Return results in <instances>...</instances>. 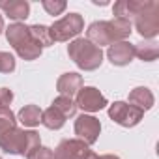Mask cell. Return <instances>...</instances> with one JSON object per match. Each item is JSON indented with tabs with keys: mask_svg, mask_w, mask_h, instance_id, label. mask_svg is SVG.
<instances>
[{
	"mask_svg": "<svg viewBox=\"0 0 159 159\" xmlns=\"http://www.w3.org/2000/svg\"><path fill=\"white\" fill-rule=\"evenodd\" d=\"M13 101V92L10 88H0V107H10Z\"/></svg>",
	"mask_w": 159,
	"mask_h": 159,
	"instance_id": "obj_25",
	"label": "cell"
},
{
	"mask_svg": "<svg viewBox=\"0 0 159 159\" xmlns=\"http://www.w3.org/2000/svg\"><path fill=\"white\" fill-rule=\"evenodd\" d=\"M86 39L99 49L103 45H112L114 38H112V30H111L109 21H94L86 30Z\"/></svg>",
	"mask_w": 159,
	"mask_h": 159,
	"instance_id": "obj_10",
	"label": "cell"
},
{
	"mask_svg": "<svg viewBox=\"0 0 159 159\" xmlns=\"http://www.w3.org/2000/svg\"><path fill=\"white\" fill-rule=\"evenodd\" d=\"M41 6H43V10H45L49 15H60V13L67 8V4L64 2V0H43Z\"/></svg>",
	"mask_w": 159,
	"mask_h": 159,
	"instance_id": "obj_22",
	"label": "cell"
},
{
	"mask_svg": "<svg viewBox=\"0 0 159 159\" xmlns=\"http://www.w3.org/2000/svg\"><path fill=\"white\" fill-rule=\"evenodd\" d=\"M26 159H54V152L47 146H39L38 150H34Z\"/></svg>",
	"mask_w": 159,
	"mask_h": 159,
	"instance_id": "obj_24",
	"label": "cell"
},
{
	"mask_svg": "<svg viewBox=\"0 0 159 159\" xmlns=\"http://www.w3.org/2000/svg\"><path fill=\"white\" fill-rule=\"evenodd\" d=\"M15 71V58L10 52L0 51V73H11Z\"/></svg>",
	"mask_w": 159,
	"mask_h": 159,
	"instance_id": "obj_23",
	"label": "cell"
},
{
	"mask_svg": "<svg viewBox=\"0 0 159 159\" xmlns=\"http://www.w3.org/2000/svg\"><path fill=\"white\" fill-rule=\"evenodd\" d=\"M88 152V144L81 139H64L54 150V159H84Z\"/></svg>",
	"mask_w": 159,
	"mask_h": 159,
	"instance_id": "obj_9",
	"label": "cell"
},
{
	"mask_svg": "<svg viewBox=\"0 0 159 159\" xmlns=\"http://www.w3.org/2000/svg\"><path fill=\"white\" fill-rule=\"evenodd\" d=\"M153 94H152V90L150 88H146V86H137V88H133L131 92H129V103L131 105H135V107H139L140 111H148V109H152L153 107Z\"/></svg>",
	"mask_w": 159,
	"mask_h": 159,
	"instance_id": "obj_14",
	"label": "cell"
},
{
	"mask_svg": "<svg viewBox=\"0 0 159 159\" xmlns=\"http://www.w3.org/2000/svg\"><path fill=\"white\" fill-rule=\"evenodd\" d=\"M75 105L83 109L84 112H98L107 107V98L94 86H84L77 92V101Z\"/></svg>",
	"mask_w": 159,
	"mask_h": 159,
	"instance_id": "obj_8",
	"label": "cell"
},
{
	"mask_svg": "<svg viewBox=\"0 0 159 159\" xmlns=\"http://www.w3.org/2000/svg\"><path fill=\"white\" fill-rule=\"evenodd\" d=\"M114 17H125L135 21L137 32L144 39H152L159 34V2L153 0H120L112 8Z\"/></svg>",
	"mask_w": 159,
	"mask_h": 159,
	"instance_id": "obj_1",
	"label": "cell"
},
{
	"mask_svg": "<svg viewBox=\"0 0 159 159\" xmlns=\"http://www.w3.org/2000/svg\"><path fill=\"white\" fill-rule=\"evenodd\" d=\"M6 39L13 47V51L23 58V60H36L41 56V47L34 41V38L28 32V26L23 23H13L6 28Z\"/></svg>",
	"mask_w": 159,
	"mask_h": 159,
	"instance_id": "obj_2",
	"label": "cell"
},
{
	"mask_svg": "<svg viewBox=\"0 0 159 159\" xmlns=\"http://www.w3.org/2000/svg\"><path fill=\"white\" fill-rule=\"evenodd\" d=\"M0 10L10 19H15V21H23L30 15V4L26 0H10V2L0 0Z\"/></svg>",
	"mask_w": 159,
	"mask_h": 159,
	"instance_id": "obj_13",
	"label": "cell"
},
{
	"mask_svg": "<svg viewBox=\"0 0 159 159\" xmlns=\"http://www.w3.org/2000/svg\"><path fill=\"white\" fill-rule=\"evenodd\" d=\"M41 124L47 127V129H60L64 124H66V116L58 111V109H54L52 105L47 109V111H43V114H41Z\"/></svg>",
	"mask_w": 159,
	"mask_h": 159,
	"instance_id": "obj_17",
	"label": "cell"
},
{
	"mask_svg": "<svg viewBox=\"0 0 159 159\" xmlns=\"http://www.w3.org/2000/svg\"><path fill=\"white\" fill-rule=\"evenodd\" d=\"M52 107L58 109V111L66 116V120L71 118V116H75V112H77V105H75V101H73L71 98H67V96H58V98L52 101Z\"/></svg>",
	"mask_w": 159,
	"mask_h": 159,
	"instance_id": "obj_21",
	"label": "cell"
},
{
	"mask_svg": "<svg viewBox=\"0 0 159 159\" xmlns=\"http://www.w3.org/2000/svg\"><path fill=\"white\" fill-rule=\"evenodd\" d=\"M67 56L84 71H94L103 64V51L86 38H77L67 45Z\"/></svg>",
	"mask_w": 159,
	"mask_h": 159,
	"instance_id": "obj_4",
	"label": "cell"
},
{
	"mask_svg": "<svg viewBox=\"0 0 159 159\" xmlns=\"http://www.w3.org/2000/svg\"><path fill=\"white\" fill-rule=\"evenodd\" d=\"M28 32H30V36L34 38V41H36L41 49L52 45V39H51V36H49V26H45V25H30V26H28Z\"/></svg>",
	"mask_w": 159,
	"mask_h": 159,
	"instance_id": "obj_19",
	"label": "cell"
},
{
	"mask_svg": "<svg viewBox=\"0 0 159 159\" xmlns=\"http://www.w3.org/2000/svg\"><path fill=\"white\" fill-rule=\"evenodd\" d=\"M101 159H120V157L114 153H105V155H101Z\"/></svg>",
	"mask_w": 159,
	"mask_h": 159,
	"instance_id": "obj_27",
	"label": "cell"
},
{
	"mask_svg": "<svg viewBox=\"0 0 159 159\" xmlns=\"http://www.w3.org/2000/svg\"><path fill=\"white\" fill-rule=\"evenodd\" d=\"M99 133H101V122L96 116L81 114L75 120V135H77V139H81L88 146L94 144L99 139Z\"/></svg>",
	"mask_w": 159,
	"mask_h": 159,
	"instance_id": "obj_7",
	"label": "cell"
},
{
	"mask_svg": "<svg viewBox=\"0 0 159 159\" xmlns=\"http://www.w3.org/2000/svg\"><path fill=\"white\" fill-rule=\"evenodd\" d=\"M107 56H109L112 66H127L135 58V45L129 43V41L112 43V45H109Z\"/></svg>",
	"mask_w": 159,
	"mask_h": 159,
	"instance_id": "obj_11",
	"label": "cell"
},
{
	"mask_svg": "<svg viewBox=\"0 0 159 159\" xmlns=\"http://www.w3.org/2000/svg\"><path fill=\"white\" fill-rule=\"evenodd\" d=\"M13 127H17L15 114L11 112L10 107H0V139H2L6 133H10Z\"/></svg>",
	"mask_w": 159,
	"mask_h": 159,
	"instance_id": "obj_20",
	"label": "cell"
},
{
	"mask_svg": "<svg viewBox=\"0 0 159 159\" xmlns=\"http://www.w3.org/2000/svg\"><path fill=\"white\" fill-rule=\"evenodd\" d=\"M0 159H2V157H0Z\"/></svg>",
	"mask_w": 159,
	"mask_h": 159,
	"instance_id": "obj_30",
	"label": "cell"
},
{
	"mask_svg": "<svg viewBox=\"0 0 159 159\" xmlns=\"http://www.w3.org/2000/svg\"><path fill=\"white\" fill-rule=\"evenodd\" d=\"M4 30V19H2V15H0V32Z\"/></svg>",
	"mask_w": 159,
	"mask_h": 159,
	"instance_id": "obj_29",
	"label": "cell"
},
{
	"mask_svg": "<svg viewBox=\"0 0 159 159\" xmlns=\"http://www.w3.org/2000/svg\"><path fill=\"white\" fill-rule=\"evenodd\" d=\"M84 30V19L79 13H67L66 17L54 21L49 26V36L54 41H67L71 38H77Z\"/></svg>",
	"mask_w": 159,
	"mask_h": 159,
	"instance_id": "obj_5",
	"label": "cell"
},
{
	"mask_svg": "<svg viewBox=\"0 0 159 159\" xmlns=\"http://www.w3.org/2000/svg\"><path fill=\"white\" fill-rule=\"evenodd\" d=\"M81 88H83V75L73 73V71L60 75V79L56 81V90L60 92V96L73 98Z\"/></svg>",
	"mask_w": 159,
	"mask_h": 159,
	"instance_id": "obj_12",
	"label": "cell"
},
{
	"mask_svg": "<svg viewBox=\"0 0 159 159\" xmlns=\"http://www.w3.org/2000/svg\"><path fill=\"white\" fill-rule=\"evenodd\" d=\"M84 159H101V157H99L96 152H92V150H90V152L86 153V157H84Z\"/></svg>",
	"mask_w": 159,
	"mask_h": 159,
	"instance_id": "obj_26",
	"label": "cell"
},
{
	"mask_svg": "<svg viewBox=\"0 0 159 159\" xmlns=\"http://www.w3.org/2000/svg\"><path fill=\"white\" fill-rule=\"evenodd\" d=\"M111 25V30H112V38H114V43L118 41H125V38H129L131 34V21L125 19V17H114L109 21Z\"/></svg>",
	"mask_w": 159,
	"mask_h": 159,
	"instance_id": "obj_15",
	"label": "cell"
},
{
	"mask_svg": "<svg viewBox=\"0 0 159 159\" xmlns=\"http://www.w3.org/2000/svg\"><path fill=\"white\" fill-rule=\"evenodd\" d=\"M39 146H41L39 133L25 131V129H19V127H13L10 133H6L0 139V148L6 153H11V155H26L28 157Z\"/></svg>",
	"mask_w": 159,
	"mask_h": 159,
	"instance_id": "obj_3",
	"label": "cell"
},
{
	"mask_svg": "<svg viewBox=\"0 0 159 159\" xmlns=\"http://www.w3.org/2000/svg\"><path fill=\"white\" fill-rule=\"evenodd\" d=\"M41 114H43V111H41L38 105H25V107L19 111L17 118H19V122H21L23 125L34 127V125H39V124H41Z\"/></svg>",
	"mask_w": 159,
	"mask_h": 159,
	"instance_id": "obj_16",
	"label": "cell"
},
{
	"mask_svg": "<svg viewBox=\"0 0 159 159\" xmlns=\"http://www.w3.org/2000/svg\"><path fill=\"white\" fill-rule=\"evenodd\" d=\"M94 4H96V6H107L109 2H105V0H101V2H99V0H94Z\"/></svg>",
	"mask_w": 159,
	"mask_h": 159,
	"instance_id": "obj_28",
	"label": "cell"
},
{
	"mask_svg": "<svg viewBox=\"0 0 159 159\" xmlns=\"http://www.w3.org/2000/svg\"><path fill=\"white\" fill-rule=\"evenodd\" d=\"M142 116H144V111L125 101H114L109 107V118L122 127H135L142 120Z\"/></svg>",
	"mask_w": 159,
	"mask_h": 159,
	"instance_id": "obj_6",
	"label": "cell"
},
{
	"mask_svg": "<svg viewBox=\"0 0 159 159\" xmlns=\"http://www.w3.org/2000/svg\"><path fill=\"white\" fill-rule=\"evenodd\" d=\"M159 54V45L155 41H142L135 45V56H139L142 62H153Z\"/></svg>",
	"mask_w": 159,
	"mask_h": 159,
	"instance_id": "obj_18",
	"label": "cell"
}]
</instances>
